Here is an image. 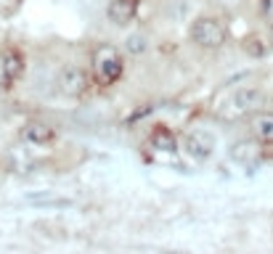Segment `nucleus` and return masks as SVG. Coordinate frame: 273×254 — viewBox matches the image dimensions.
Returning a JSON list of instances; mask_svg holds the SVG:
<instances>
[{
  "instance_id": "20e7f679",
  "label": "nucleus",
  "mask_w": 273,
  "mask_h": 254,
  "mask_svg": "<svg viewBox=\"0 0 273 254\" xmlns=\"http://www.w3.org/2000/svg\"><path fill=\"white\" fill-rule=\"evenodd\" d=\"M53 85H56V93L61 95V98L80 101L88 95L90 85H93V74H90L85 67H80V64H67V67L58 69Z\"/></svg>"
},
{
  "instance_id": "423d86ee",
  "label": "nucleus",
  "mask_w": 273,
  "mask_h": 254,
  "mask_svg": "<svg viewBox=\"0 0 273 254\" xmlns=\"http://www.w3.org/2000/svg\"><path fill=\"white\" fill-rule=\"evenodd\" d=\"M27 72V56L19 51V48H3L0 51V88L11 90L22 82V77Z\"/></svg>"
},
{
  "instance_id": "f8f14e48",
  "label": "nucleus",
  "mask_w": 273,
  "mask_h": 254,
  "mask_svg": "<svg viewBox=\"0 0 273 254\" xmlns=\"http://www.w3.org/2000/svg\"><path fill=\"white\" fill-rule=\"evenodd\" d=\"M241 51H244L247 56H252V58H263L270 51V45L260 35H247L244 40H241Z\"/></svg>"
},
{
  "instance_id": "2eb2a0df",
  "label": "nucleus",
  "mask_w": 273,
  "mask_h": 254,
  "mask_svg": "<svg viewBox=\"0 0 273 254\" xmlns=\"http://www.w3.org/2000/svg\"><path fill=\"white\" fill-rule=\"evenodd\" d=\"M268 45L273 48V27H268Z\"/></svg>"
},
{
  "instance_id": "39448f33",
  "label": "nucleus",
  "mask_w": 273,
  "mask_h": 254,
  "mask_svg": "<svg viewBox=\"0 0 273 254\" xmlns=\"http://www.w3.org/2000/svg\"><path fill=\"white\" fill-rule=\"evenodd\" d=\"M218 149V135L207 127H191L180 135V151L194 162H207Z\"/></svg>"
},
{
  "instance_id": "f03ea898",
  "label": "nucleus",
  "mask_w": 273,
  "mask_h": 254,
  "mask_svg": "<svg viewBox=\"0 0 273 254\" xmlns=\"http://www.w3.org/2000/svg\"><path fill=\"white\" fill-rule=\"evenodd\" d=\"M188 40L199 48V51L215 53L228 43V24L215 13H199L188 27Z\"/></svg>"
},
{
  "instance_id": "9d476101",
  "label": "nucleus",
  "mask_w": 273,
  "mask_h": 254,
  "mask_svg": "<svg viewBox=\"0 0 273 254\" xmlns=\"http://www.w3.org/2000/svg\"><path fill=\"white\" fill-rule=\"evenodd\" d=\"M249 135L257 138L263 146H273V111L268 109H257L252 117H247Z\"/></svg>"
},
{
  "instance_id": "1a4fd4ad",
  "label": "nucleus",
  "mask_w": 273,
  "mask_h": 254,
  "mask_svg": "<svg viewBox=\"0 0 273 254\" xmlns=\"http://www.w3.org/2000/svg\"><path fill=\"white\" fill-rule=\"evenodd\" d=\"M138 11H141V0H109V6H106V19L119 29H128V27L135 24V19H138Z\"/></svg>"
},
{
  "instance_id": "9b49d317",
  "label": "nucleus",
  "mask_w": 273,
  "mask_h": 254,
  "mask_svg": "<svg viewBox=\"0 0 273 254\" xmlns=\"http://www.w3.org/2000/svg\"><path fill=\"white\" fill-rule=\"evenodd\" d=\"M149 149L157 154H178L180 151V138L170 130L167 124H157L149 133Z\"/></svg>"
},
{
  "instance_id": "7ed1b4c3",
  "label": "nucleus",
  "mask_w": 273,
  "mask_h": 254,
  "mask_svg": "<svg viewBox=\"0 0 273 254\" xmlns=\"http://www.w3.org/2000/svg\"><path fill=\"white\" fill-rule=\"evenodd\" d=\"M263 103H265L263 88H257V85H241L218 109V117L225 119V122H234V119H241V117H252Z\"/></svg>"
},
{
  "instance_id": "6e6552de",
  "label": "nucleus",
  "mask_w": 273,
  "mask_h": 254,
  "mask_svg": "<svg viewBox=\"0 0 273 254\" xmlns=\"http://www.w3.org/2000/svg\"><path fill=\"white\" fill-rule=\"evenodd\" d=\"M19 135H22L24 143H29V146H51V143H56V138H58V130L45 119H27L22 124Z\"/></svg>"
},
{
  "instance_id": "0eeeda50",
  "label": "nucleus",
  "mask_w": 273,
  "mask_h": 254,
  "mask_svg": "<svg viewBox=\"0 0 273 254\" xmlns=\"http://www.w3.org/2000/svg\"><path fill=\"white\" fill-rule=\"evenodd\" d=\"M265 156V146L257 138H241V140H234L231 149H228V159L241 167H257Z\"/></svg>"
},
{
  "instance_id": "4468645a",
  "label": "nucleus",
  "mask_w": 273,
  "mask_h": 254,
  "mask_svg": "<svg viewBox=\"0 0 273 254\" xmlns=\"http://www.w3.org/2000/svg\"><path fill=\"white\" fill-rule=\"evenodd\" d=\"M128 51H130L133 56L143 53V51H146V35H130V37H128Z\"/></svg>"
},
{
  "instance_id": "f257e3e1",
  "label": "nucleus",
  "mask_w": 273,
  "mask_h": 254,
  "mask_svg": "<svg viewBox=\"0 0 273 254\" xmlns=\"http://www.w3.org/2000/svg\"><path fill=\"white\" fill-rule=\"evenodd\" d=\"M128 61L125 53L119 51L112 43H96L93 51H90V74H93V82L98 88H114L119 79L125 77Z\"/></svg>"
},
{
  "instance_id": "ddd939ff",
  "label": "nucleus",
  "mask_w": 273,
  "mask_h": 254,
  "mask_svg": "<svg viewBox=\"0 0 273 254\" xmlns=\"http://www.w3.org/2000/svg\"><path fill=\"white\" fill-rule=\"evenodd\" d=\"M257 16L265 27H273V0H257Z\"/></svg>"
}]
</instances>
